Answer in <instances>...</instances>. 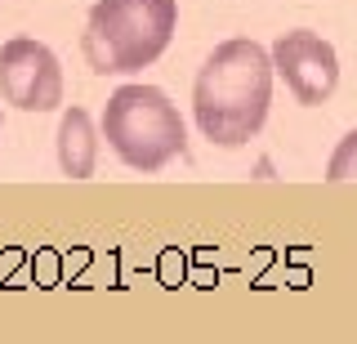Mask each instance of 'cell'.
I'll use <instances>...</instances> for the list:
<instances>
[{
	"mask_svg": "<svg viewBox=\"0 0 357 344\" xmlns=\"http://www.w3.org/2000/svg\"><path fill=\"white\" fill-rule=\"evenodd\" d=\"M273 54L255 40H223L201 63L192 85V112L201 135L219 148H241L264 130L273 103Z\"/></svg>",
	"mask_w": 357,
	"mask_h": 344,
	"instance_id": "cell-1",
	"label": "cell"
},
{
	"mask_svg": "<svg viewBox=\"0 0 357 344\" xmlns=\"http://www.w3.org/2000/svg\"><path fill=\"white\" fill-rule=\"evenodd\" d=\"M178 0H98L85 18L81 54L98 76L143 72L170 50Z\"/></svg>",
	"mask_w": 357,
	"mask_h": 344,
	"instance_id": "cell-2",
	"label": "cell"
},
{
	"mask_svg": "<svg viewBox=\"0 0 357 344\" xmlns=\"http://www.w3.org/2000/svg\"><path fill=\"white\" fill-rule=\"evenodd\" d=\"M103 139L112 143L130 170H161L174 157H183L188 135L178 107L156 85H121L103 107Z\"/></svg>",
	"mask_w": 357,
	"mask_h": 344,
	"instance_id": "cell-3",
	"label": "cell"
},
{
	"mask_svg": "<svg viewBox=\"0 0 357 344\" xmlns=\"http://www.w3.org/2000/svg\"><path fill=\"white\" fill-rule=\"evenodd\" d=\"M0 94L18 112H54L63 107V72L50 45L14 36L0 45Z\"/></svg>",
	"mask_w": 357,
	"mask_h": 344,
	"instance_id": "cell-4",
	"label": "cell"
},
{
	"mask_svg": "<svg viewBox=\"0 0 357 344\" xmlns=\"http://www.w3.org/2000/svg\"><path fill=\"white\" fill-rule=\"evenodd\" d=\"M273 68L304 107H321L340 85V59H335L331 40H321L308 27L282 31L273 40Z\"/></svg>",
	"mask_w": 357,
	"mask_h": 344,
	"instance_id": "cell-5",
	"label": "cell"
},
{
	"mask_svg": "<svg viewBox=\"0 0 357 344\" xmlns=\"http://www.w3.org/2000/svg\"><path fill=\"white\" fill-rule=\"evenodd\" d=\"M98 157V135L85 107H67L59 121V170L67 179H89Z\"/></svg>",
	"mask_w": 357,
	"mask_h": 344,
	"instance_id": "cell-6",
	"label": "cell"
},
{
	"mask_svg": "<svg viewBox=\"0 0 357 344\" xmlns=\"http://www.w3.org/2000/svg\"><path fill=\"white\" fill-rule=\"evenodd\" d=\"M326 179H331V184L357 179V130H353V135H344V139H340V148L331 152V161H326Z\"/></svg>",
	"mask_w": 357,
	"mask_h": 344,
	"instance_id": "cell-7",
	"label": "cell"
}]
</instances>
